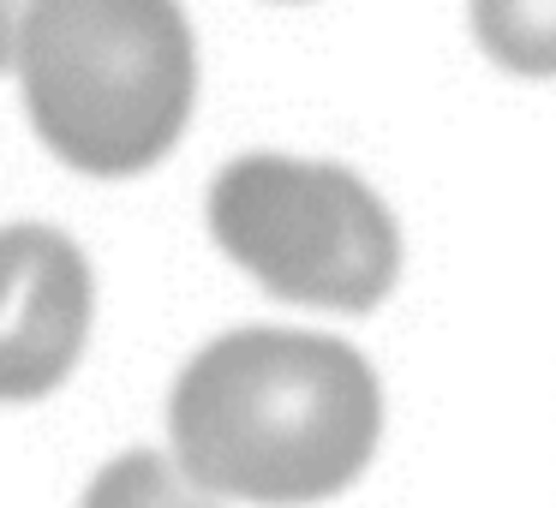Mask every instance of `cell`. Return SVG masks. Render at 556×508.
<instances>
[{
  "label": "cell",
  "instance_id": "7a4b0ae2",
  "mask_svg": "<svg viewBox=\"0 0 556 508\" xmlns=\"http://www.w3.org/2000/svg\"><path fill=\"white\" fill-rule=\"evenodd\" d=\"M13 78L66 168L126 180L180 144L198 54L180 0H42Z\"/></svg>",
  "mask_w": 556,
  "mask_h": 508
},
{
  "label": "cell",
  "instance_id": "6da1fadb",
  "mask_svg": "<svg viewBox=\"0 0 556 508\" xmlns=\"http://www.w3.org/2000/svg\"><path fill=\"white\" fill-rule=\"evenodd\" d=\"M383 443V383L317 329H233L192 353L168 395V448L245 508H317L353 491Z\"/></svg>",
  "mask_w": 556,
  "mask_h": 508
},
{
  "label": "cell",
  "instance_id": "52a82bcc",
  "mask_svg": "<svg viewBox=\"0 0 556 508\" xmlns=\"http://www.w3.org/2000/svg\"><path fill=\"white\" fill-rule=\"evenodd\" d=\"M37 13H42V0H0V73L18 66V49H25V30Z\"/></svg>",
  "mask_w": 556,
  "mask_h": 508
},
{
  "label": "cell",
  "instance_id": "3957f363",
  "mask_svg": "<svg viewBox=\"0 0 556 508\" xmlns=\"http://www.w3.org/2000/svg\"><path fill=\"white\" fill-rule=\"evenodd\" d=\"M210 240L264 293L312 312H371L401 281L389 204L336 162L240 156L210 180Z\"/></svg>",
  "mask_w": 556,
  "mask_h": 508
},
{
  "label": "cell",
  "instance_id": "5b68a950",
  "mask_svg": "<svg viewBox=\"0 0 556 508\" xmlns=\"http://www.w3.org/2000/svg\"><path fill=\"white\" fill-rule=\"evenodd\" d=\"M78 508H228L174 460V448H126L102 460Z\"/></svg>",
  "mask_w": 556,
  "mask_h": 508
},
{
  "label": "cell",
  "instance_id": "277c9868",
  "mask_svg": "<svg viewBox=\"0 0 556 508\" xmlns=\"http://www.w3.org/2000/svg\"><path fill=\"white\" fill-rule=\"evenodd\" d=\"M97 281L61 228H0V407L42 401L78 371L90 347Z\"/></svg>",
  "mask_w": 556,
  "mask_h": 508
},
{
  "label": "cell",
  "instance_id": "8992f818",
  "mask_svg": "<svg viewBox=\"0 0 556 508\" xmlns=\"http://www.w3.org/2000/svg\"><path fill=\"white\" fill-rule=\"evenodd\" d=\"M472 37L503 73L556 78V0H472Z\"/></svg>",
  "mask_w": 556,
  "mask_h": 508
}]
</instances>
